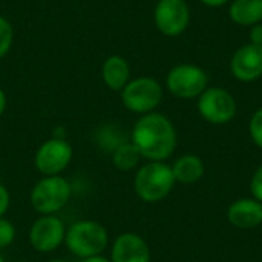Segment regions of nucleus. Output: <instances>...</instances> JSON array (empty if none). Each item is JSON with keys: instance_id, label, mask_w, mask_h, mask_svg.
Masks as SVG:
<instances>
[{"instance_id": "2", "label": "nucleus", "mask_w": 262, "mask_h": 262, "mask_svg": "<svg viewBox=\"0 0 262 262\" xmlns=\"http://www.w3.org/2000/svg\"><path fill=\"white\" fill-rule=\"evenodd\" d=\"M175 183L170 166L163 161H149L138 169L134 180V189L140 200L158 203L172 192Z\"/></svg>"}, {"instance_id": "8", "label": "nucleus", "mask_w": 262, "mask_h": 262, "mask_svg": "<svg viewBox=\"0 0 262 262\" xmlns=\"http://www.w3.org/2000/svg\"><path fill=\"white\" fill-rule=\"evenodd\" d=\"M198 111L206 121L226 124L236 115V101L226 89L210 88L198 97Z\"/></svg>"}, {"instance_id": "9", "label": "nucleus", "mask_w": 262, "mask_h": 262, "mask_svg": "<svg viewBox=\"0 0 262 262\" xmlns=\"http://www.w3.org/2000/svg\"><path fill=\"white\" fill-rule=\"evenodd\" d=\"M66 236L64 224L55 215H41L35 220L29 230V243L34 250L40 253H51L57 250Z\"/></svg>"}, {"instance_id": "23", "label": "nucleus", "mask_w": 262, "mask_h": 262, "mask_svg": "<svg viewBox=\"0 0 262 262\" xmlns=\"http://www.w3.org/2000/svg\"><path fill=\"white\" fill-rule=\"evenodd\" d=\"M250 43L262 46V25H253L250 29Z\"/></svg>"}, {"instance_id": "5", "label": "nucleus", "mask_w": 262, "mask_h": 262, "mask_svg": "<svg viewBox=\"0 0 262 262\" xmlns=\"http://www.w3.org/2000/svg\"><path fill=\"white\" fill-rule=\"evenodd\" d=\"M163 98L161 84L150 77H140L129 81L121 91V101L130 112L150 114Z\"/></svg>"}, {"instance_id": "15", "label": "nucleus", "mask_w": 262, "mask_h": 262, "mask_svg": "<svg viewBox=\"0 0 262 262\" xmlns=\"http://www.w3.org/2000/svg\"><path fill=\"white\" fill-rule=\"evenodd\" d=\"M172 173L175 177V181L181 184H193L203 178L204 163L196 155H183L173 163Z\"/></svg>"}, {"instance_id": "4", "label": "nucleus", "mask_w": 262, "mask_h": 262, "mask_svg": "<svg viewBox=\"0 0 262 262\" xmlns=\"http://www.w3.org/2000/svg\"><path fill=\"white\" fill-rule=\"evenodd\" d=\"M71 195L72 187L66 178L45 177L31 190V206L41 215H54L69 203Z\"/></svg>"}, {"instance_id": "18", "label": "nucleus", "mask_w": 262, "mask_h": 262, "mask_svg": "<svg viewBox=\"0 0 262 262\" xmlns=\"http://www.w3.org/2000/svg\"><path fill=\"white\" fill-rule=\"evenodd\" d=\"M14 31L11 23L0 15V58H3L12 46Z\"/></svg>"}, {"instance_id": "7", "label": "nucleus", "mask_w": 262, "mask_h": 262, "mask_svg": "<svg viewBox=\"0 0 262 262\" xmlns=\"http://www.w3.org/2000/svg\"><path fill=\"white\" fill-rule=\"evenodd\" d=\"M72 146L64 138H51L45 141L35 152V169L45 177L60 175L72 160Z\"/></svg>"}, {"instance_id": "17", "label": "nucleus", "mask_w": 262, "mask_h": 262, "mask_svg": "<svg viewBox=\"0 0 262 262\" xmlns=\"http://www.w3.org/2000/svg\"><path fill=\"white\" fill-rule=\"evenodd\" d=\"M141 155L132 143H123L112 152V163L118 170H132L138 166Z\"/></svg>"}, {"instance_id": "13", "label": "nucleus", "mask_w": 262, "mask_h": 262, "mask_svg": "<svg viewBox=\"0 0 262 262\" xmlns=\"http://www.w3.org/2000/svg\"><path fill=\"white\" fill-rule=\"evenodd\" d=\"M227 220L236 229H255L262 224V203L255 198L238 200L229 207Z\"/></svg>"}, {"instance_id": "25", "label": "nucleus", "mask_w": 262, "mask_h": 262, "mask_svg": "<svg viewBox=\"0 0 262 262\" xmlns=\"http://www.w3.org/2000/svg\"><path fill=\"white\" fill-rule=\"evenodd\" d=\"M81 262H111V259L101 256V255H97V256H91V258H84Z\"/></svg>"}, {"instance_id": "22", "label": "nucleus", "mask_w": 262, "mask_h": 262, "mask_svg": "<svg viewBox=\"0 0 262 262\" xmlns=\"http://www.w3.org/2000/svg\"><path fill=\"white\" fill-rule=\"evenodd\" d=\"M9 203H11L9 192L3 184H0V218L6 213V210L9 207Z\"/></svg>"}, {"instance_id": "21", "label": "nucleus", "mask_w": 262, "mask_h": 262, "mask_svg": "<svg viewBox=\"0 0 262 262\" xmlns=\"http://www.w3.org/2000/svg\"><path fill=\"white\" fill-rule=\"evenodd\" d=\"M250 189H252V195L255 200H258L259 203H262V164L256 169L252 183H250Z\"/></svg>"}, {"instance_id": "29", "label": "nucleus", "mask_w": 262, "mask_h": 262, "mask_svg": "<svg viewBox=\"0 0 262 262\" xmlns=\"http://www.w3.org/2000/svg\"><path fill=\"white\" fill-rule=\"evenodd\" d=\"M18 262H23V261H18Z\"/></svg>"}, {"instance_id": "11", "label": "nucleus", "mask_w": 262, "mask_h": 262, "mask_svg": "<svg viewBox=\"0 0 262 262\" xmlns=\"http://www.w3.org/2000/svg\"><path fill=\"white\" fill-rule=\"evenodd\" d=\"M232 74L239 81H253L262 75V46L259 45H246L239 48L232 61Z\"/></svg>"}, {"instance_id": "26", "label": "nucleus", "mask_w": 262, "mask_h": 262, "mask_svg": "<svg viewBox=\"0 0 262 262\" xmlns=\"http://www.w3.org/2000/svg\"><path fill=\"white\" fill-rule=\"evenodd\" d=\"M5 107H6V95H5L3 89L0 88V115L5 112Z\"/></svg>"}, {"instance_id": "10", "label": "nucleus", "mask_w": 262, "mask_h": 262, "mask_svg": "<svg viewBox=\"0 0 262 262\" xmlns=\"http://www.w3.org/2000/svg\"><path fill=\"white\" fill-rule=\"evenodd\" d=\"M154 20L160 32L175 37L187 28L190 11L184 0H160L154 11Z\"/></svg>"}, {"instance_id": "28", "label": "nucleus", "mask_w": 262, "mask_h": 262, "mask_svg": "<svg viewBox=\"0 0 262 262\" xmlns=\"http://www.w3.org/2000/svg\"><path fill=\"white\" fill-rule=\"evenodd\" d=\"M0 262H5V259H3V256H0Z\"/></svg>"}, {"instance_id": "12", "label": "nucleus", "mask_w": 262, "mask_h": 262, "mask_svg": "<svg viewBox=\"0 0 262 262\" xmlns=\"http://www.w3.org/2000/svg\"><path fill=\"white\" fill-rule=\"evenodd\" d=\"M111 262H150L149 246L137 233H121L112 244Z\"/></svg>"}, {"instance_id": "14", "label": "nucleus", "mask_w": 262, "mask_h": 262, "mask_svg": "<svg viewBox=\"0 0 262 262\" xmlns=\"http://www.w3.org/2000/svg\"><path fill=\"white\" fill-rule=\"evenodd\" d=\"M101 75L104 84L112 91H123L129 83L130 68L129 63L120 55H111L106 58L101 68Z\"/></svg>"}, {"instance_id": "19", "label": "nucleus", "mask_w": 262, "mask_h": 262, "mask_svg": "<svg viewBox=\"0 0 262 262\" xmlns=\"http://www.w3.org/2000/svg\"><path fill=\"white\" fill-rule=\"evenodd\" d=\"M15 239V227L11 221L0 218V249L8 247Z\"/></svg>"}, {"instance_id": "6", "label": "nucleus", "mask_w": 262, "mask_h": 262, "mask_svg": "<svg viewBox=\"0 0 262 262\" xmlns=\"http://www.w3.org/2000/svg\"><path fill=\"white\" fill-rule=\"evenodd\" d=\"M207 74L195 64H180L166 78L167 89L178 98H196L207 89Z\"/></svg>"}, {"instance_id": "27", "label": "nucleus", "mask_w": 262, "mask_h": 262, "mask_svg": "<svg viewBox=\"0 0 262 262\" xmlns=\"http://www.w3.org/2000/svg\"><path fill=\"white\" fill-rule=\"evenodd\" d=\"M49 262H66V261H63V259H52V261H49Z\"/></svg>"}, {"instance_id": "3", "label": "nucleus", "mask_w": 262, "mask_h": 262, "mask_svg": "<svg viewBox=\"0 0 262 262\" xmlns=\"http://www.w3.org/2000/svg\"><path fill=\"white\" fill-rule=\"evenodd\" d=\"M64 244L71 253L84 259L101 255L109 244V236L107 230L100 223L83 220L74 223L66 230Z\"/></svg>"}, {"instance_id": "24", "label": "nucleus", "mask_w": 262, "mask_h": 262, "mask_svg": "<svg viewBox=\"0 0 262 262\" xmlns=\"http://www.w3.org/2000/svg\"><path fill=\"white\" fill-rule=\"evenodd\" d=\"M204 5H207V6H223V5H226L229 0H201Z\"/></svg>"}, {"instance_id": "16", "label": "nucleus", "mask_w": 262, "mask_h": 262, "mask_svg": "<svg viewBox=\"0 0 262 262\" xmlns=\"http://www.w3.org/2000/svg\"><path fill=\"white\" fill-rule=\"evenodd\" d=\"M230 18L243 26L258 25L262 20V0H233Z\"/></svg>"}, {"instance_id": "20", "label": "nucleus", "mask_w": 262, "mask_h": 262, "mask_svg": "<svg viewBox=\"0 0 262 262\" xmlns=\"http://www.w3.org/2000/svg\"><path fill=\"white\" fill-rule=\"evenodd\" d=\"M249 130H250V137H252L253 143L262 149V107L253 114V117L250 120Z\"/></svg>"}, {"instance_id": "1", "label": "nucleus", "mask_w": 262, "mask_h": 262, "mask_svg": "<svg viewBox=\"0 0 262 262\" xmlns=\"http://www.w3.org/2000/svg\"><path fill=\"white\" fill-rule=\"evenodd\" d=\"M130 143L138 149L141 158L164 161L177 147V130L167 117L157 112L144 114L132 129Z\"/></svg>"}]
</instances>
